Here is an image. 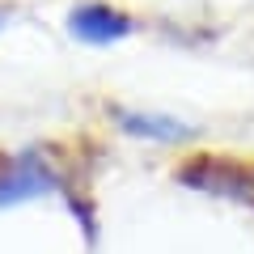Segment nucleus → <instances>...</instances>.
Returning a JSON list of instances; mask_svg holds the SVG:
<instances>
[{"label":"nucleus","mask_w":254,"mask_h":254,"mask_svg":"<svg viewBox=\"0 0 254 254\" xmlns=\"http://www.w3.org/2000/svg\"><path fill=\"white\" fill-rule=\"evenodd\" d=\"M4 17H9V13H4V9H0V26H4Z\"/></svg>","instance_id":"5"},{"label":"nucleus","mask_w":254,"mask_h":254,"mask_svg":"<svg viewBox=\"0 0 254 254\" xmlns=\"http://www.w3.org/2000/svg\"><path fill=\"white\" fill-rule=\"evenodd\" d=\"M51 190H60V174L43 157L26 153V157H13V161L0 165V208L38 199V195H51Z\"/></svg>","instance_id":"1"},{"label":"nucleus","mask_w":254,"mask_h":254,"mask_svg":"<svg viewBox=\"0 0 254 254\" xmlns=\"http://www.w3.org/2000/svg\"><path fill=\"white\" fill-rule=\"evenodd\" d=\"M68 30H72V38H81V43H89V47H106V43L127 38L136 30V21L127 17L123 9H115V4L89 0V4H76V9L68 13Z\"/></svg>","instance_id":"3"},{"label":"nucleus","mask_w":254,"mask_h":254,"mask_svg":"<svg viewBox=\"0 0 254 254\" xmlns=\"http://www.w3.org/2000/svg\"><path fill=\"white\" fill-rule=\"evenodd\" d=\"M178 182L203 190V195H225V199H254V170H242L233 161H190L178 170Z\"/></svg>","instance_id":"2"},{"label":"nucleus","mask_w":254,"mask_h":254,"mask_svg":"<svg viewBox=\"0 0 254 254\" xmlns=\"http://www.w3.org/2000/svg\"><path fill=\"white\" fill-rule=\"evenodd\" d=\"M119 123V131L136 140H153V144H182V140H195L199 127H190L187 119H174V115H157V110H127V106H115L110 110Z\"/></svg>","instance_id":"4"}]
</instances>
